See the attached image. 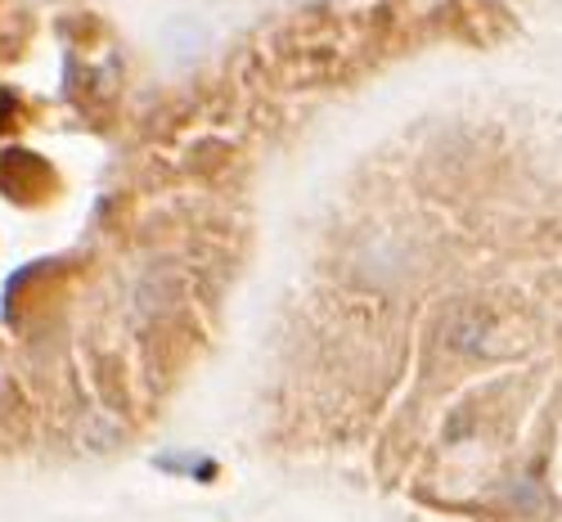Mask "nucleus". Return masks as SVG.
Wrapping results in <instances>:
<instances>
[{
	"instance_id": "obj_2",
	"label": "nucleus",
	"mask_w": 562,
	"mask_h": 522,
	"mask_svg": "<svg viewBox=\"0 0 562 522\" xmlns=\"http://www.w3.org/2000/svg\"><path fill=\"white\" fill-rule=\"evenodd\" d=\"M81 446H90V451H113V446H117V423L104 419V414L81 419Z\"/></svg>"
},
{
	"instance_id": "obj_1",
	"label": "nucleus",
	"mask_w": 562,
	"mask_h": 522,
	"mask_svg": "<svg viewBox=\"0 0 562 522\" xmlns=\"http://www.w3.org/2000/svg\"><path fill=\"white\" fill-rule=\"evenodd\" d=\"M495 329H499V320H495L486 307L463 302V307L446 311V320H441V343H446V352H454V356H486V352L495 347Z\"/></svg>"
}]
</instances>
